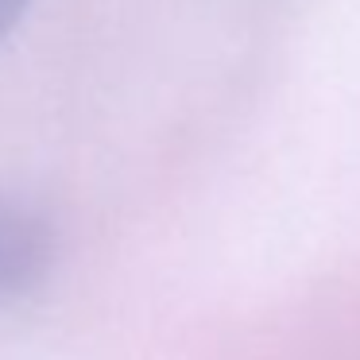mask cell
I'll use <instances>...</instances> for the list:
<instances>
[{
    "instance_id": "obj_1",
    "label": "cell",
    "mask_w": 360,
    "mask_h": 360,
    "mask_svg": "<svg viewBox=\"0 0 360 360\" xmlns=\"http://www.w3.org/2000/svg\"><path fill=\"white\" fill-rule=\"evenodd\" d=\"M55 236L39 213L0 198V302L24 298L47 279Z\"/></svg>"
},
{
    "instance_id": "obj_2",
    "label": "cell",
    "mask_w": 360,
    "mask_h": 360,
    "mask_svg": "<svg viewBox=\"0 0 360 360\" xmlns=\"http://www.w3.org/2000/svg\"><path fill=\"white\" fill-rule=\"evenodd\" d=\"M27 4L32 0H0V43L12 35V27L24 20V12H27Z\"/></svg>"
}]
</instances>
